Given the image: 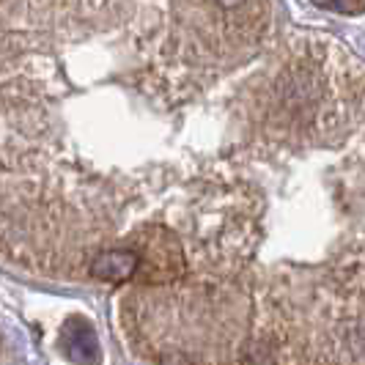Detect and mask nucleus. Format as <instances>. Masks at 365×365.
<instances>
[{"label": "nucleus", "mask_w": 365, "mask_h": 365, "mask_svg": "<svg viewBox=\"0 0 365 365\" xmlns=\"http://www.w3.org/2000/svg\"><path fill=\"white\" fill-rule=\"evenodd\" d=\"M250 0H217L220 9H225V11H237V9H245Z\"/></svg>", "instance_id": "obj_3"}, {"label": "nucleus", "mask_w": 365, "mask_h": 365, "mask_svg": "<svg viewBox=\"0 0 365 365\" xmlns=\"http://www.w3.org/2000/svg\"><path fill=\"white\" fill-rule=\"evenodd\" d=\"M277 365H363V274H327L302 305L272 313Z\"/></svg>", "instance_id": "obj_1"}, {"label": "nucleus", "mask_w": 365, "mask_h": 365, "mask_svg": "<svg viewBox=\"0 0 365 365\" xmlns=\"http://www.w3.org/2000/svg\"><path fill=\"white\" fill-rule=\"evenodd\" d=\"M338 11H360V0H327Z\"/></svg>", "instance_id": "obj_2"}]
</instances>
